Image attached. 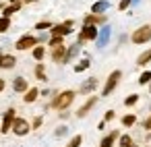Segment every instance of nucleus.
<instances>
[{"label": "nucleus", "instance_id": "obj_17", "mask_svg": "<svg viewBox=\"0 0 151 147\" xmlns=\"http://www.w3.org/2000/svg\"><path fill=\"white\" fill-rule=\"evenodd\" d=\"M13 87H15V91L23 93V91H27V81H25L23 77H17V79H15V83H13Z\"/></svg>", "mask_w": 151, "mask_h": 147}, {"label": "nucleus", "instance_id": "obj_24", "mask_svg": "<svg viewBox=\"0 0 151 147\" xmlns=\"http://www.w3.org/2000/svg\"><path fill=\"white\" fill-rule=\"evenodd\" d=\"M35 77L40 81H46V68H44V64H37L35 66Z\"/></svg>", "mask_w": 151, "mask_h": 147}, {"label": "nucleus", "instance_id": "obj_3", "mask_svg": "<svg viewBox=\"0 0 151 147\" xmlns=\"http://www.w3.org/2000/svg\"><path fill=\"white\" fill-rule=\"evenodd\" d=\"M120 77H122V73H120V71H114V73L108 77V81H106V85H104V93H101V95H110V93L116 89V85H118Z\"/></svg>", "mask_w": 151, "mask_h": 147}, {"label": "nucleus", "instance_id": "obj_38", "mask_svg": "<svg viewBox=\"0 0 151 147\" xmlns=\"http://www.w3.org/2000/svg\"><path fill=\"white\" fill-rule=\"evenodd\" d=\"M2 89H4V81H2V79H0V91H2Z\"/></svg>", "mask_w": 151, "mask_h": 147}, {"label": "nucleus", "instance_id": "obj_37", "mask_svg": "<svg viewBox=\"0 0 151 147\" xmlns=\"http://www.w3.org/2000/svg\"><path fill=\"white\" fill-rule=\"evenodd\" d=\"M145 128H147V130H151V116L145 120Z\"/></svg>", "mask_w": 151, "mask_h": 147}, {"label": "nucleus", "instance_id": "obj_33", "mask_svg": "<svg viewBox=\"0 0 151 147\" xmlns=\"http://www.w3.org/2000/svg\"><path fill=\"white\" fill-rule=\"evenodd\" d=\"M130 2H134V0H120V4H118V9H120V11H126V9L130 6Z\"/></svg>", "mask_w": 151, "mask_h": 147}, {"label": "nucleus", "instance_id": "obj_16", "mask_svg": "<svg viewBox=\"0 0 151 147\" xmlns=\"http://www.w3.org/2000/svg\"><path fill=\"white\" fill-rule=\"evenodd\" d=\"M79 50H81V44H73L68 50H66V56H64V62H68V60H73L77 54H79Z\"/></svg>", "mask_w": 151, "mask_h": 147}, {"label": "nucleus", "instance_id": "obj_15", "mask_svg": "<svg viewBox=\"0 0 151 147\" xmlns=\"http://www.w3.org/2000/svg\"><path fill=\"white\" fill-rule=\"evenodd\" d=\"M108 9H110V2H106V0H97V2L91 6V11L95 15H104V11H108Z\"/></svg>", "mask_w": 151, "mask_h": 147}, {"label": "nucleus", "instance_id": "obj_36", "mask_svg": "<svg viewBox=\"0 0 151 147\" xmlns=\"http://www.w3.org/2000/svg\"><path fill=\"white\" fill-rule=\"evenodd\" d=\"M114 118V112L110 110V112H106V116H104V120H112Z\"/></svg>", "mask_w": 151, "mask_h": 147}, {"label": "nucleus", "instance_id": "obj_1", "mask_svg": "<svg viewBox=\"0 0 151 147\" xmlns=\"http://www.w3.org/2000/svg\"><path fill=\"white\" fill-rule=\"evenodd\" d=\"M73 99H75V91L68 89V91H62V93L52 102V106H54L56 110H66V108L73 104Z\"/></svg>", "mask_w": 151, "mask_h": 147}, {"label": "nucleus", "instance_id": "obj_22", "mask_svg": "<svg viewBox=\"0 0 151 147\" xmlns=\"http://www.w3.org/2000/svg\"><path fill=\"white\" fill-rule=\"evenodd\" d=\"M147 62H151V50H147V52H143L141 56H139V60H137V64H147Z\"/></svg>", "mask_w": 151, "mask_h": 147}, {"label": "nucleus", "instance_id": "obj_9", "mask_svg": "<svg viewBox=\"0 0 151 147\" xmlns=\"http://www.w3.org/2000/svg\"><path fill=\"white\" fill-rule=\"evenodd\" d=\"M95 102H97V97H89V99H87V102H85V104H83V106L77 110V116H79V118L87 116V114H89V110L95 106Z\"/></svg>", "mask_w": 151, "mask_h": 147}, {"label": "nucleus", "instance_id": "obj_8", "mask_svg": "<svg viewBox=\"0 0 151 147\" xmlns=\"http://www.w3.org/2000/svg\"><path fill=\"white\" fill-rule=\"evenodd\" d=\"M13 122H15V108H11V110L4 114V120H2L0 130H2V133H9V130L13 128Z\"/></svg>", "mask_w": 151, "mask_h": 147}, {"label": "nucleus", "instance_id": "obj_20", "mask_svg": "<svg viewBox=\"0 0 151 147\" xmlns=\"http://www.w3.org/2000/svg\"><path fill=\"white\" fill-rule=\"evenodd\" d=\"M19 9H21V4H19V2H11V4L4 9V17H11V15H13V13H17Z\"/></svg>", "mask_w": 151, "mask_h": 147}, {"label": "nucleus", "instance_id": "obj_11", "mask_svg": "<svg viewBox=\"0 0 151 147\" xmlns=\"http://www.w3.org/2000/svg\"><path fill=\"white\" fill-rule=\"evenodd\" d=\"M101 23H106V17H104V15L91 13V15L85 17V25H101Z\"/></svg>", "mask_w": 151, "mask_h": 147}, {"label": "nucleus", "instance_id": "obj_35", "mask_svg": "<svg viewBox=\"0 0 151 147\" xmlns=\"http://www.w3.org/2000/svg\"><path fill=\"white\" fill-rule=\"evenodd\" d=\"M56 135H58V137H62V135H66V126H60V128L56 130Z\"/></svg>", "mask_w": 151, "mask_h": 147}, {"label": "nucleus", "instance_id": "obj_30", "mask_svg": "<svg viewBox=\"0 0 151 147\" xmlns=\"http://www.w3.org/2000/svg\"><path fill=\"white\" fill-rule=\"evenodd\" d=\"M35 29H40V31H46V29H52V23H50V21H40V23L35 25Z\"/></svg>", "mask_w": 151, "mask_h": 147}, {"label": "nucleus", "instance_id": "obj_4", "mask_svg": "<svg viewBox=\"0 0 151 147\" xmlns=\"http://www.w3.org/2000/svg\"><path fill=\"white\" fill-rule=\"evenodd\" d=\"M99 31H97V25H85L79 33V44L85 42V40H97Z\"/></svg>", "mask_w": 151, "mask_h": 147}, {"label": "nucleus", "instance_id": "obj_10", "mask_svg": "<svg viewBox=\"0 0 151 147\" xmlns=\"http://www.w3.org/2000/svg\"><path fill=\"white\" fill-rule=\"evenodd\" d=\"M64 56H66L64 44H60V46H54V48H52V58H54L56 62H64Z\"/></svg>", "mask_w": 151, "mask_h": 147}, {"label": "nucleus", "instance_id": "obj_23", "mask_svg": "<svg viewBox=\"0 0 151 147\" xmlns=\"http://www.w3.org/2000/svg\"><path fill=\"white\" fill-rule=\"evenodd\" d=\"M44 56H46V50H44V46H35V48H33V58H35V60H42Z\"/></svg>", "mask_w": 151, "mask_h": 147}, {"label": "nucleus", "instance_id": "obj_34", "mask_svg": "<svg viewBox=\"0 0 151 147\" xmlns=\"http://www.w3.org/2000/svg\"><path fill=\"white\" fill-rule=\"evenodd\" d=\"M40 126H42V116H37V118L33 120V126H31V128H40Z\"/></svg>", "mask_w": 151, "mask_h": 147}, {"label": "nucleus", "instance_id": "obj_5", "mask_svg": "<svg viewBox=\"0 0 151 147\" xmlns=\"http://www.w3.org/2000/svg\"><path fill=\"white\" fill-rule=\"evenodd\" d=\"M29 122L25 120V118H15V122H13V130H15V135H19V137H23V135H27L29 133Z\"/></svg>", "mask_w": 151, "mask_h": 147}, {"label": "nucleus", "instance_id": "obj_19", "mask_svg": "<svg viewBox=\"0 0 151 147\" xmlns=\"http://www.w3.org/2000/svg\"><path fill=\"white\" fill-rule=\"evenodd\" d=\"M37 95H40V91H37L35 87H31V89L25 93V102H27V104H31V102H35V99H37Z\"/></svg>", "mask_w": 151, "mask_h": 147}, {"label": "nucleus", "instance_id": "obj_12", "mask_svg": "<svg viewBox=\"0 0 151 147\" xmlns=\"http://www.w3.org/2000/svg\"><path fill=\"white\" fill-rule=\"evenodd\" d=\"M17 64V58L15 56H11V54H0V66H2V68H13Z\"/></svg>", "mask_w": 151, "mask_h": 147}, {"label": "nucleus", "instance_id": "obj_29", "mask_svg": "<svg viewBox=\"0 0 151 147\" xmlns=\"http://www.w3.org/2000/svg\"><path fill=\"white\" fill-rule=\"evenodd\" d=\"M81 143H83V137H81V135H77V137H73V139L68 141V145H66V147H79Z\"/></svg>", "mask_w": 151, "mask_h": 147}, {"label": "nucleus", "instance_id": "obj_7", "mask_svg": "<svg viewBox=\"0 0 151 147\" xmlns=\"http://www.w3.org/2000/svg\"><path fill=\"white\" fill-rule=\"evenodd\" d=\"M73 31V21H64V23H60V25H56V27H52V35H68Z\"/></svg>", "mask_w": 151, "mask_h": 147}, {"label": "nucleus", "instance_id": "obj_14", "mask_svg": "<svg viewBox=\"0 0 151 147\" xmlns=\"http://www.w3.org/2000/svg\"><path fill=\"white\" fill-rule=\"evenodd\" d=\"M95 87H97V79H95V77H91V79H87V81L81 85V93H91Z\"/></svg>", "mask_w": 151, "mask_h": 147}, {"label": "nucleus", "instance_id": "obj_21", "mask_svg": "<svg viewBox=\"0 0 151 147\" xmlns=\"http://www.w3.org/2000/svg\"><path fill=\"white\" fill-rule=\"evenodd\" d=\"M89 64H91V62H89V58L81 60L79 64H75V73H83V71H87V68H89Z\"/></svg>", "mask_w": 151, "mask_h": 147}, {"label": "nucleus", "instance_id": "obj_31", "mask_svg": "<svg viewBox=\"0 0 151 147\" xmlns=\"http://www.w3.org/2000/svg\"><path fill=\"white\" fill-rule=\"evenodd\" d=\"M60 44H64V37H62V35H52V40H50V46L54 48V46H60Z\"/></svg>", "mask_w": 151, "mask_h": 147}, {"label": "nucleus", "instance_id": "obj_26", "mask_svg": "<svg viewBox=\"0 0 151 147\" xmlns=\"http://www.w3.org/2000/svg\"><path fill=\"white\" fill-rule=\"evenodd\" d=\"M134 122H137V118H134L132 114H126V116L122 118V124H124V126H132Z\"/></svg>", "mask_w": 151, "mask_h": 147}, {"label": "nucleus", "instance_id": "obj_32", "mask_svg": "<svg viewBox=\"0 0 151 147\" xmlns=\"http://www.w3.org/2000/svg\"><path fill=\"white\" fill-rule=\"evenodd\" d=\"M137 99H139V95H128V97L124 99V104H126V106H134Z\"/></svg>", "mask_w": 151, "mask_h": 147}, {"label": "nucleus", "instance_id": "obj_25", "mask_svg": "<svg viewBox=\"0 0 151 147\" xmlns=\"http://www.w3.org/2000/svg\"><path fill=\"white\" fill-rule=\"evenodd\" d=\"M120 147H134V145H132V139H130L128 135H122V137H120Z\"/></svg>", "mask_w": 151, "mask_h": 147}, {"label": "nucleus", "instance_id": "obj_6", "mask_svg": "<svg viewBox=\"0 0 151 147\" xmlns=\"http://www.w3.org/2000/svg\"><path fill=\"white\" fill-rule=\"evenodd\" d=\"M35 44H37V40H35L33 35H23V37L15 44V48H17V50H29V48H35Z\"/></svg>", "mask_w": 151, "mask_h": 147}, {"label": "nucleus", "instance_id": "obj_2", "mask_svg": "<svg viewBox=\"0 0 151 147\" xmlns=\"http://www.w3.org/2000/svg\"><path fill=\"white\" fill-rule=\"evenodd\" d=\"M132 44H147L149 40H151V25H143V27H139L134 33H132Z\"/></svg>", "mask_w": 151, "mask_h": 147}, {"label": "nucleus", "instance_id": "obj_18", "mask_svg": "<svg viewBox=\"0 0 151 147\" xmlns=\"http://www.w3.org/2000/svg\"><path fill=\"white\" fill-rule=\"evenodd\" d=\"M118 137H120V135H118L116 130H114V133H110L108 137H104V141H101V145H99V147H112V145H114V141H116Z\"/></svg>", "mask_w": 151, "mask_h": 147}, {"label": "nucleus", "instance_id": "obj_28", "mask_svg": "<svg viewBox=\"0 0 151 147\" xmlns=\"http://www.w3.org/2000/svg\"><path fill=\"white\" fill-rule=\"evenodd\" d=\"M9 27H11V19H9V17H2V19H0V33L6 31Z\"/></svg>", "mask_w": 151, "mask_h": 147}, {"label": "nucleus", "instance_id": "obj_39", "mask_svg": "<svg viewBox=\"0 0 151 147\" xmlns=\"http://www.w3.org/2000/svg\"><path fill=\"white\" fill-rule=\"evenodd\" d=\"M11 2H19V0H11Z\"/></svg>", "mask_w": 151, "mask_h": 147}, {"label": "nucleus", "instance_id": "obj_13", "mask_svg": "<svg viewBox=\"0 0 151 147\" xmlns=\"http://www.w3.org/2000/svg\"><path fill=\"white\" fill-rule=\"evenodd\" d=\"M108 40H110V27H101V31H99V35H97V46L104 48V46L108 44Z\"/></svg>", "mask_w": 151, "mask_h": 147}, {"label": "nucleus", "instance_id": "obj_27", "mask_svg": "<svg viewBox=\"0 0 151 147\" xmlns=\"http://www.w3.org/2000/svg\"><path fill=\"white\" fill-rule=\"evenodd\" d=\"M149 81H151V71H145V73L139 77V83H141V85H147Z\"/></svg>", "mask_w": 151, "mask_h": 147}]
</instances>
